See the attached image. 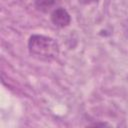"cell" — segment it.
I'll return each mask as SVG.
<instances>
[{"label":"cell","mask_w":128,"mask_h":128,"mask_svg":"<svg viewBox=\"0 0 128 128\" xmlns=\"http://www.w3.org/2000/svg\"><path fill=\"white\" fill-rule=\"evenodd\" d=\"M56 0H34V5L36 9L40 12L47 13L55 6Z\"/></svg>","instance_id":"obj_3"},{"label":"cell","mask_w":128,"mask_h":128,"mask_svg":"<svg viewBox=\"0 0 128 128\" xmlns=\"http://www.w3.org/2000/svg\"><path fill=\"white\" fill-rule=\"evenodd\" d=\"M30 55L42 61H52L59 55V44L55 39L41 34H33L28 40Z\"/></svg>","instance_id":"obj_1"},{"label":"cell","mask_w":128,"mask_h":128,"mask_svg":"<svg viewBox=\"0 0 128 128\" xmlns=\"http://www.w3.org/2000/svg\"><path fill=\"white\" fill-rule=\"evenodd\" d=\"M52 24L57 28H65L71 23V16L69 12L63 7H57L52 10L50 15Z\"/></svg>","instance_id":"obj_2"}]
</instances>
